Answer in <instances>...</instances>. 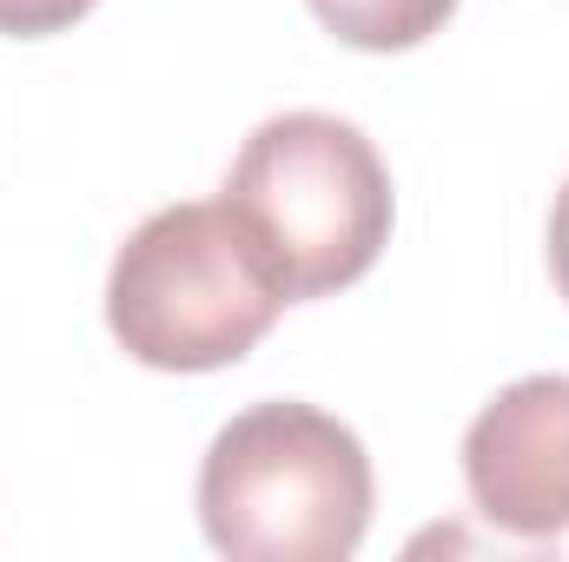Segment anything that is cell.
Listing matches in <instances>:
<instances>
[{"label": "cell", "instance_id": "cell-4", "mask_svg": "<svg viewBox=\"0 0 569 562\" xmlns=\"http://www.w3.org/2000/svg\"><path fill=\"white\" fill-rule=\"evenodd\" d=\"M463 483L470 503L523 536L557 543L569 536V378L537 371L503 384L463 430Z\"/></svg>", "mask_w": 569, "mask_h": 562}, {"label": "cell", "instance_id": "cell-6", "mask_svg": "<svg viewBox=\"0 0 569 562\" xmlns=\"http://www.w3.org/2000/svg\"><path fill=\"white\" fill-rule=\"evenodd\" d=\"M100 0H0V33H13V40H47V33H60V27H73V20H87Z\"/></svg>", "mask_w": 569, "mask_h": 562}, {"label": "cell", "instance_id": "cell-1", "mask_svg": "<svg viewBox=\"0 0 569 562\" xmlns=\"http://www.w3.org/2000/svg\"><path fill=\"white\" fill-rule=\"evenodd\" d=\"M291 304L252 219L226 199L159 205L107 272V331L146 371H226Z\"/></svg>", "mask_w": 569, "mask_h": 562}, {"label": "cell", "instance_id": "cell-2", "mask_svg": "<svg viewBox=\"0 0 569 562\" xmlns=\"http://www.w3.org/2000/svg\"><path fill=\"white\" fill-rule=\"evenodd\" d=\"M371 456L318 404H252L206 443L199 530L232 562H345L371 530Z\"/></svg>", "mask_w": 569, "mask_h": 562}, {"label": "cell", "instance_id": "cell-7", "mask_svg": "<svg viewBox=\"0 0 569 562\" xmlns=\"http://www.w3.org/2000/svg\"><path fill=\"white\" fill-rule=\"evenodd\" d=\"M550 279H557V291L569 304V179L557 192V205H550Z\"/></svg>", "mask_w": 569, "mask_h": 562}, {"label": "cell", "instance_id": "cell-5", "mask_svg": "<svg viewBox=\"0 0 569 562\" xmlns=\"http://www.w3.org/2000/svg\"><path fill=\"white\" fill-rule=\"evenodd\" d=\"M305 7L318 13L325 33H338L358 53H405L457 13V0H305Z\"/></svg>", "mask_w": 569, "mask_h": 562}, {"label": "cell", "instance_id": "cell-3", "mask_svg": "<svg viewBox=\"0 0 569 562\" xmlns=\"http://www.w3.org/2000/svg\"><path fill=\"white\" fill-rule=\"evenodd\" d=\"M226 205L252 219L291 298L358 284L391 245V172L365 127L338 113H272L226 172Z\"/></svg>", "mask_w": 569, "mask_h": 562}]
</instances>
